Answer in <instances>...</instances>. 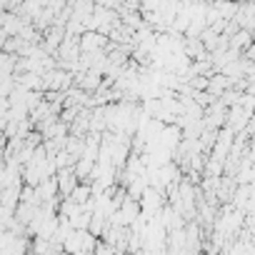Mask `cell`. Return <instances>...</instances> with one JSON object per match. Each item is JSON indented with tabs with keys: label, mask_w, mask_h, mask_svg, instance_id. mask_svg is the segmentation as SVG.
Returning <instances> with one entry per match:
<instances>
[{
	"label": "cell",
	"mask_w": 255,
	"mask_h": 255,
	"mask_svg": "<svg viewBox=\"0 0 255 255\" xmlns=\"http://www.w3.org/2000/svg\"><path fill=\"white\" fill-rule=\"evenodd\" d=\"M95 243H98V238L85 228V230H75L73 228V233L63 240V250H70V253H93L95 250Z\"/></svg>",
	"instance_id": "6da1fadb"
},
{
	"label": "cell",
	"mask_w": 255,
	"mask_h": 255,
	"mask_svg": "<svg viewBox=\"0 0 255 255\" xmlns=\"http://www.w3.org/2000/svg\"><path fill=\"white\" fill-rule=\"evenodd\" d=\"M108 48V38L98 30H85L80 35V50L83 53H90V50H105Z\"/></svg>",
	"instance_id": "7a4b0ae2"
},
{
	"label": "cell",
	"mask_w": 255,
	"mask_h": 255,
	"mask_svg": "<svg viewBox=\"0 0 255 255\" xmlns=\"http://www.w3.org/2000/svg\"><path fill=\"white\" fill-rule=\"evenodd\" d=\"M55 180H58V193H60V195H70L73 188L80 183L78 175H75V170H73V165H70V168H58Z\"/></svg>",
	"instance_id": "3957f363"
},
{
	"label": "cell",
	"mask_w": 255,
	"mask_h": 255,
	"mask_svg": "<svg viewBox=\"0 0 255 255\" xmlns=\"http://www.w3.org/2000/svg\"><path fill=\"white\" fill-rule=\"evenodd\" d=\"M95 5H103V8H110V10H118L123 5V0H95Z\"/></svg>",
	"instance_id": "277c9868"
}]
</instances>
